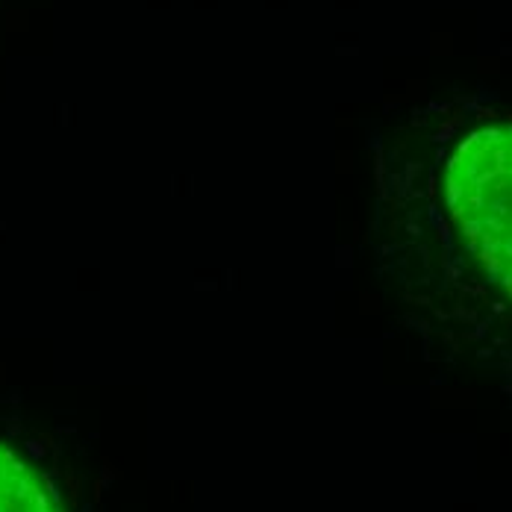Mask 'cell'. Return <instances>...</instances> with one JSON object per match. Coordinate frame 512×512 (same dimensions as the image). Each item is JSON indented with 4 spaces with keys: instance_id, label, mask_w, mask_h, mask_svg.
Masks as SVG:
<instances>
[{
    "instance_id": "6da1fadb",
    "label": "cell",
    "mask_w": 512,
    "mask_h": 512,
    "mask_svg": "<svg viewBox=\"0 0 512 512\" xmlns=\"http://www.w3.org/2000/svg\"><path fill=\"white\" fill-rule=\"evenodd\" d=\"M442 198L465 251L512 298V118L471 130L454 148Z\"/></svg>"
},
{
    "instance_id": "7a4b0ae2",
    "label": "cell",
    "mask_w": 512,
    "mask_h": 512,
    "mask_svg": "<svg viewBox=\"0 0 512 512\" xmlns=\"http://www.w3.org/2000/svg\"><path fill=\"white\" fill-rule=\"evenodd\" d=\"M0 512H62L39 462L6 442H0Z\"/></svg>"
}]
</instances>
